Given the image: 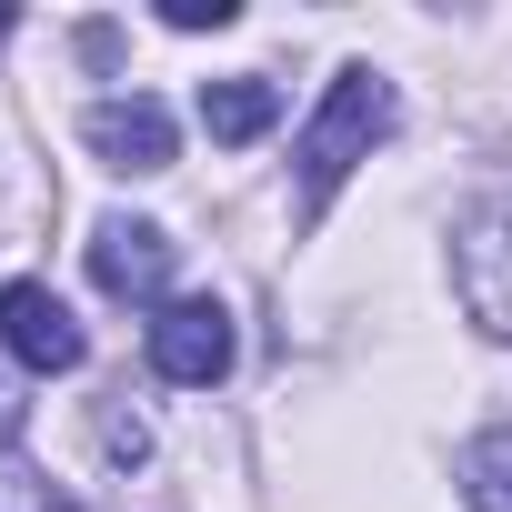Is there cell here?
Returning a JSON list of instances; mask_svg holds the SVG:
<instances>
[{"label":"cell","instance_id":"1","mask_svg":"<svg viewBox=\"0 0 512 512\" xmlns=\"http://www.w3.org/2000/svg\"><path fill=\"white\" fill-rule=\"evenodd\" d=\"M382 131H392V81H382V71H342L332 101H322L312 131H302V221H322V201L372 161Z\"/></svg>","mask_w":512,"mask_h":512},{"label":"cell","instance_id":"2","mask_svg":"<svg viewBox=\"0 0 512 512\" xmlns=\"http://www.w3.org/2000/svg\"><path fill=\"white\" fill-rule=\"evenodd\" d=\"M452 272H462V312H472L482 332H502V342H512V181H502V191H482V201L462 211Z\"/></svg>","mask_w":512,"mask_h":512},{"label":"cell","instance_id":"3","mask_svg":"<svg viewBox=\"0 0 512 512\" xmlns=\"http://www.w3.org/2000/svg\"><path fill=\"white\" fill-rule=\"evenodd\" d=\"M0 352H11L21 372H81V322L51 282H0Z\"/></svg>","mask_w":512,"mask_h":512},{"label":"cell","instance_id":"4","mask_svg":"<svg viewBox=\"0 0 512 512\" xmlns=\"http://www.w3.org/2000/svg\"><path fill=\"white\" fill-rule=\"evenodd\" d=\"M151 372L181 392H211L231 372V312L221 302H161L151 312Z\"/></svg>","mask_w":512,"mask_h":512},{"label":"cell","instance_id":"5","mask_svg":"<svg viewBox=\"0 0 512 512\" xmlns=\"http://www.w3.org/2000/svg\"><path fill=\"white\" fill-rule=\"evenodd\" d=\"M91 282H101L111 302H161V282H171V231H161V221H101V231H91Z\"/></svg>","mask_w":512,"mask_h":512},{"label":"cell","instance_id":"6","mask_svg":"<svg viewBox=\"0 0 512 512\" xmlns=\"http://www.w3.org/2000/svg\"><path fill=\"white\" fill-rule=\"evenodd\" d=\"M81 141L111 161V171H171V111L151 101V91H131V101H91V121H81Z\"/></svg>","mask_w":512,"mask_h":512},{"label":"cell","instance_id":"7","mask_svg":"<svg viewBox=\"0 0 512 512\" xmlns=\"http://www.w3.org/2000/svg\"><path fill=\"white\" fill-rule=\"evenodd\" d=\"M272 121H282V91H272L262 71H241V81H201V131H211V141L241 151V141H262Z\"/></svg>","mask_w":512,"mask_h":512},{"label":"cell","instance_id":"8","mask_svg":"<svg viewBox=\"0 0 512 512\" xmlns=\"http://www.w3.org/2000/svg\"><path fill=\"white\" fill-rule=\"evenodd\" d=\"M462 492H472V512H512V422L462 452Z\"/></svg>","mask_w":512,"mask_h":512},{"label":"cell","instance_id":"9","mask_svg":"<svg viewBox=\"0 0 512 512\" xmlns=\"http://www.w3.org/2000/svg\"><path fill=\"white\" fill-rule=\"evenodd\" d=\"M0 512H81L51 472H31V462H11V452H0Z\"/></svg>","mask_w":512,"mask_h":512},{"label":"cell","instance_id":"10","mask_svg":"<svg viewBox=\"0 0 512 512\" xmlns=\"http://www.w3.org/2000/svg\"><path fill=\"white\" fill-rule=\"evenodd\" d=\"M231 0H161V31H231Z\"/></svg>","mask_w":512,"mask_h":512},{"label":"cell","instance_id":"11","mask_svg":"<svg viewBox=\"0 0 512 512\" xmlns=\"http://www.w3.org/2000/svg\"><path fill=\"white\" fill-rule=\"evenodd\" d=\"M101 452H111V462H141V452H151V432H141L131 412H101Z\"/></svg>","mask_w":512,"mask_h":512},{"label":"cell","instance_id":"12","mask_svg":"<svg viewBox=\"0 0 512 512\" xmlns=\"http://www.w3.org/2000/svg\"><path fill=\"white\" fill-rule=\"evenodd\" d=\"M11 432H21V392H11V382H0V442H11Z\"/></svg>","mask_w":512,"mask_h":512},{"label":"cell","instance_id":"13","mask_svg":"<svg viewBox=\"0 0 512 512\" xmlns=\"http://www.w3.org/2000/svg\"><path fill=\"white\" fill-rule=\"evenodd\" d=\"M11 31H21V11H11V0H0V41H11Z\"/></svg>","mask_w":512,"mask_h":512}]
</instances>
